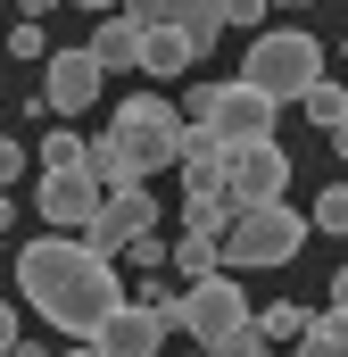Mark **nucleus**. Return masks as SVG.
Instances as JSON below:
<instances>
[{
    "label": "nucleus",
    "instance_id": "9d476101",
    "mask_svg": "<svg viewBox=\"0 0 348 357\" xmlns=\"http://www.w3.org/2000/svg\"><path fill=\"white\" fill-rule=\"evenodd\" d=\"M166 333H174V324L158 316V307L125 299V307H116V316L91 333V349H100V357H166Z\"/></svg>",
    "mask_w": 348,
    "mask_h": 357
},
{
    "label": "nucleus",
    "instance_id": "c756f323",
    "mask_svg": "<svg viewBox=\"0 0 348 357\" xmlns=\"http://www.w3.org/2000/svg\"><path fill=\"white\" fill-rule=\"evenodd\" d=\"M84 8H91V17H116V8H125V0H84Z\"/></svg>",
    "mask_w": 348,
    "mask_h": 357
},
{
    "label": "nucleus",
    "instance_id": "4be33fe9",
    "mask_svg": "<svg viewBox=\"0 0 348 357\" xmlns=\"http://www.w3.org/2000/svg\"><path fill=\"white\" fill-rule=\"evenodd\" d=\"M125 266L141 274V282H150V274H166V241H158V233H141V241L125 250Z\"/></svg>",
    "mask_w": 348,
    "mask_h": 357
},
{
    "label": "nucleus",
    "instance_id": "0eeeda50",
    "mask_svg": "<svg viewBox=\"0 0 348 357\" xmlns=\"http://www.w3.org/2000/svg\"><path fill=\"white\" fill-rule=\"evenodd\" d=\"M141 233H158V199H150V183H116L108 199H100V216L84 225V241L100 258H125Z\"/></svg>",
    "mask_w": 348,
    "mask_h": 357
},
{
    "label": "nucleus",
    "instance_id": "5701e85b",
    "mask_svg": "<svg viewBox=\"0 0 348 357\" xmlns=\"http://www.w3.org/2000/svg\"><path fill=\"white\" fill-rule=\"evenodd\" d=\"M207 357H265V341H258V316H249L241 333H224V341H207Z\"/></svg>",
    "mask_w": 348,
    "mask_h": 357
},
{
    "label": "nucleus",
    "instance_id": "9b49d317",
    "mask_svg": "<svg viewBox=\"0 0 348 357\" xmlns=\"http://www.w3.org/2000/svg\"><path fill=\"white\" fill-rule=\"evenodd\" d=\"M100 183L84 175V167H67V175H42V225H58V233H84L91 216H100Z\"/></svg>",
    "mask_w": 348,
    "mask_h": 357
},
{
    "label": "nucleus",
    "instance_id": "2f4dec72",
    "mask_svg": "<svg viewBox=\"0 0 348 357\" xmlns=\"http://www.w3.org/2000/svg\"><path fill=\"white\" fill-rule=\"evenodd\" d=\"M0 357H42V341H17V349H0Z\"/></svg>",
    "mask_w": 348,
    "mask_h": 357
},
{
    "label": "nucleus",
    "instance_id": "393cba45",
    "mask_svg": "<svg viewBox=\"0 0 348 357\" xmlns=\"http://www.w3.org/2000/svg\"><path fill=\"white\" fill-rule=\"evenodd\" d=\"M265 8H274V0H224V25H249V33H265Z\"/></svg>",
    "mask_w": 348,
    "mask_h": 357
},
{
    "label": "nucleus",
    "instance_id": "7c9ffc66",
    "mask_svg": "<svg viewBox=\"0 0 348 357\" xmlns=\"http://www.w3.org/2000/svg\"><path fill=\"white\" fill-rule=\"evenodd\" d=\"M332 150H340V158H348V116H340V125H332Z\"/></svg>",
    "mask_w": 348,
    "mask_h": 357
},
{
    "label": "nucleus",
    "instance_id": "4468645a",
    "mask_svg": "<svg viewBox=\"0 0 348 357\" xmlns=\"http://www.w3.org/2000/svg\"><path fill=\"white\" fill-rule=\"evenodd\" d=\"M182 67H199V50L174 25H141V75H182Z\"/></svg>",
    "mask_w": 348,
    "mask_h": 357
},
{
    "label": "nucleus",
    "instance_id": "a878e982",
    "mask_svg": "<svg viewBox=\"0 0 348 357\" xmlns=\"http://www.w3.org/2000/svg\"><path fill=\"white\" fill-rule=\"evenodd\" d=\"M17 175H25V142H8V133H0V191H8Z\"/></svg>",
    "mask_w": 348,
    "mask_h": 357
},
{
    "label": "nucleus",
    "instance_id": "a211bd4d",
    "mask_svg": "<svg viewBox=\"0 0 348 357\" xmlns=\"http://www.w3.org/2000/svg\"><path fill=\"white\" fill-rule=\"evenodd\" d=\"M224 225H232V199H182V233H207V241H224Z\"/></svg>",
    "mask_w": 348,
    "mask_h": 357
},
{
    "label": "nucleus",
    "instance_id": "72a5a7b5",
    "mask_svg": "<svg viewBox=\"0 0 348 357\" xmlns=\"http://www.w3.org/2000/svg\"><path fill=\"white\" fill-rule=\"evenodd\" d=\"M67 357H100V349H91V341H84V349H67Z\"/></svg>",
    "mask_w": 348,
    "mask_h": 357
},
{
    "label": "nucleus",
    "instance_id": "6ab92c4d",
    "mask_svg": "<svg viewBox=\"0 0 348 357\" xmlns=\"http://www.w3.org/2000/svg\"><path fill=\"white\" fill-rule=\"evenodd\" d=\"M307 225L340 241V233H348V183H332V191H315V208H307Z\"/></svg>",
    "mask_w": 348,
    "mask_h": 357
},
{
    "label": "nucleus",
    "instance_id": "f8f14e48",
    "mask_svg": "<svg viewBox=\"0 0 348 357\" xmlns=\"http://www.w3.org/2000/svg\"><path fill=\"white\" fill-rule=\"evenodd\" d=\"M166 25L199 50V59H207V50H216V33H224V0H166Z\"/></svg>",
    "mask_w": 348,
    "mask_h": 357
},
{
    "label": "nucleus",
    "instance_id": "2eb2a0df",
    "mask_svg": "<svg viewBox=\"0 0 348 357\" xmlns=\"http://www.w3.org/2000/svg\"><path fill=\"white\" fill-rule=\"evenodd\" d=\"M166 266L182 274V291L191 282H207V274H224V250L207 241V233H174V250H166Z\"/></svg>",
    "mask_w": 348,
    "mask_h": 357
},
{
    "label": "nucleus",
    "instance_id": "aec40b11",
    "mask_svg": "<svg viewBox=\"0 0 348 357\" xmlns=\"http://www.w3.org/2000/svg\"><path fill=\"white\" fill-rule=\"evenodd\" d=\"M299 108H307V116H315V125H324V133H332V125H340V116H348V84H332V75H324V84L307 91V100H299Z\"/></svg>",
    "mask_w": 348,
    "mask_h": 357
},
{
    "label": "nucleus",
    "instance_id": "6e6552de",
    "mask_svg": "<svg viewBox=\"0 0 348 357\" xmlns=\"http://www.w3.org/2000/svg\"><path fill=\"white\" fill-rule=\"evenodd\" d=\"M282 191H290V150H282L274 133L224 150V199H232V208H258V199H282Z\"/></svg>",
    "mask_w": 348,
    "mask_h": 357
},
{
    "label": "nucleus",
    "instance_id": "f03ea898",
    "mask_svg": "<svg viewBox=\"0 0 348 357\" xmlns=\"http://www.w3.org/2000/svg\"><path fill=\"white\" fill-rule=\"evenodd\" d=\"M241 84L265 91L274 108L282 100H307V91L324 84V42L307 25H265L258 42H249V59H241Z\"/></svg>",
    "mask_w": 348,
    "mask_h": 357
},
{
    "label": "nucleus",
    "instance_id": "ddd939ff",
    "mask_svg": "<svg viewBox=\"0 0 348 357\" xmlns=\"http://www.w3.org/2000/svg\"><path fill=\"white\" fill-rule=\"evenodd\" d=\"M91 59L116 75V67H141V25L116 8V17H100V33H91Z\"/></svg>",
    "mask_w": 348,
    "mask_h": 357
},
{
    "label": "nucleus",
    "instance_id": "b1692460",
    "mask_svg": "<svg viewBox=\"0 0 348 357\" xmlns=\"http://www.w3.org/2000/svg\"><path fill=\"white\" fill-rule=\"evenodd\" d=\"M8 50H17V59H50V42H42V17H25V25L8 33Z\"/></svg>",
    "mask_w": 348,
    "mask_h": 357
},
{
    "label": "nucleus",
    "instance_id": "cd10ccee",
    "mask_svg": "<svg viewBox=\"0 0 348 357\" xmlns=\"http://www.w3.org/2000/svg\"><path fill=\"white\" fill-rule=\"evenodd\" d=\"M332 316H348V266L332 274Z\"/></svg>",
    "mask_w": 348,
    "mask_h": 357
},
{
    "label": "nucleus",
    "instance_id": "7ed1b4c3",
    "mask_svg": "<svg viewBox=\"0 0 348 357\" xmlns=\"http://www.w3.org/2000/svg\"><path fill=\"white\" fill-rule=\"evenodd\" d=\"M108 142H116L125 175L150 183V175H166L174 158H182V108H174V100H158V91H133V100L108 116Z\"/></svg>",
    "mask_w": 348,
    "mask_h": 357
},
{
    "label": "nucleus",
    "instance_id": "c85d7f7f",
    "mask_svg": "<svg viewBox=\"0 0 348 357\" xmlns=\"http://www.w3.org/2000/svg\"><path fill=\"white\" fill-rule=\"evenodd\" d=\"M8 225H17V199H8V191H0V241H8Z\"/></svg>",
    "mask_w": 348,
    "mask_h": 357
},
{
    "label": "nucleus",
    "instance_id": "423d86ee",
    "mask_svg": "<svg viewBox=\"0 0 348 357\" xmlns=\"http://www.w3.org/2000/svg\"><path fill=\"white\" fill-rule=\"evenodd\" d=\"M249 316H258V307L241 299V282H232V274H207V282H191V291L166 307V324H174V333H191V341H224V333H241Z\"/></svg>",
    "mask_w": 348,
    "mask_h": 357
},
{
    "label": "nucleus",
    "instance_id": "39448f33",
    "mask_svg": "<svg viewBox=\"0 0 348 357\" xmlns=\"http://www.w3.org/2000/svg\"><path fill=\"white\" fill-rule=\"evenodd\" d=\"M182 125H207L224 150H241V142H265V133H274V100L249 91V84H191Z\"/></svg>",
    "mask_w": 348,
    "mask_h": 357
},
{
    "label": "nucleus",
    "instance_id": "f3484780",
    "mask_svg": "<svg viewBox=\"0 0 348 357\" xmlns=\"http://www.w3.org/2000/svg\"><path fill=\"white\" fill-rule=\"evenodd\" d=\"M290 357H348V316H315L307 341H299Z\"/></svg>",
    "mask_w": 348,
    "mask_h": 357
},
{
    "label": "nucleus",
    "instance_id": "412c9836",
    "mask_svg": "<svg viewBox=\"0 0 348 357\" xmlns=\"http://www.w3.org/2000/svg\"><path fill=\"white\" fill-rule=\"evenodd\" d=\"M84 167V133H42V175H67Z\"/></svg>",
    "mask_w": 348,
    "mask_h": 357
},
{
    "label": "nucleus",
    "instance_id": "bb28decb",
    "mask_svg": "<svg viewBox=\"0 0 348 357\" xmlns=\"http://www.w3.org/2000/svg\"><path fill=\"white\" fill-rule=\"evenodd\" d=\"M17 341H25V333H17V307L0 299V349H17Z\"/></svg>",
    "mask_w": 348,
    "mask_h": 357
},
{
    "label": "nucleus",
    "instance_id": "f704fd0d",
    "mask_svg": "<svg viewBox=\"0 0 348 357\" xmlns=\"http://www.w3.org/2000/svg\"><path fill=\"white\" fill-rule=\"evenodd\" d=\"M282 8H307V0H282Z\"/></svg>",
    "mask_w": 348,
    "mask_h": 357
},
{
    "label": "nucleus",
    "instance_id": "1a4fd4ad",
    "mask_svg": "<svg viewBox=\"0 0 348 357\" xmlns=\"http://www.w3.org/2000/svg\"><path fill=\"white\" fill-rule=\"evenodd\" d=\"M100 91H108V67L91 59V42H84V50H50V59H42V108H50V116H84Z\"/></svg>",
    "mask_w": 348,
    "mask_h": 357
},
{
    "label": "nucleus",
    "instance_id": "20e7f679",
    "mask_svg": "<svg viewBox=\"0 0 348 357\" xmlns=\"http://www.w3.org/2000/svg\"><path fill=\"white\" fill-rule=\"evenodd\" d=\"M224 266H290L299 250H307V216L290 208V199H258V208H232V225H224Z\"/></svg>",
    "mask_w": 348,
    "mask_h": 357
},
{
    "label": "nucleus",
    "instance_id": "473e14b6",
    "mask_svg": "<svg viewBox=\"0 0 348 357\" xmlns=\"http://www.w3.org/2000/svg\"><path fill=\"white\" fill-rule=\"evenodd\" d=\"M25 8H33V17H42V8H58V0H25Z\"/></svg>",
    "mask_w": 348,
    "mask_h": 357
},
{
    "label": "nucleus",
    "instance_id": "dca6fc26",
    "mask_svg": "<svg viewBox=\"0 0 348 357\" xmlns=\"http://www.w3.org/2000/svg\"><path fill=\"white\" fill-rule=\"evenodd\" d=\"M307 324H315V316H307L299 299H274V307H258V341H307Z\"/></svg>",
    "mask_w": 348,
    "mask_h": 357
},
{
    "label": "nucleus",
    "instance_id": "f257e3e1",
    "mask_svg": "<svg viewBox=\"0 0 348 357\" xmlns=\"http://www.w3.org/2000/svg\"><path fill=\"white\" fill-rule=\"evenodd\" d=\"M17 299L42 307V324L91 341L125 307V282H116V258H100L84 233H50V241H25L17 250Z\"/></svg>",
    "mask_w": 348,
    "mask_h": 357
}]
</instances>
